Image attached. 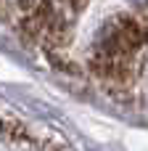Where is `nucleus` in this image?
<instances>
[{"mask_svg": "<svg viewBox=\"0 0 148 151\" xmlns=\"http://www.w3.org/2000/svg\"><path fill=\"white\" fill-rule=\"evenodd\" d=\"M132 3H135V5H140V8H146V5H148V0H132Z\"/></svg>", "mask_w": 148, "mask_h": 151, "instance_id": "obj_1", "label": "nucleus"}]
</instances>
